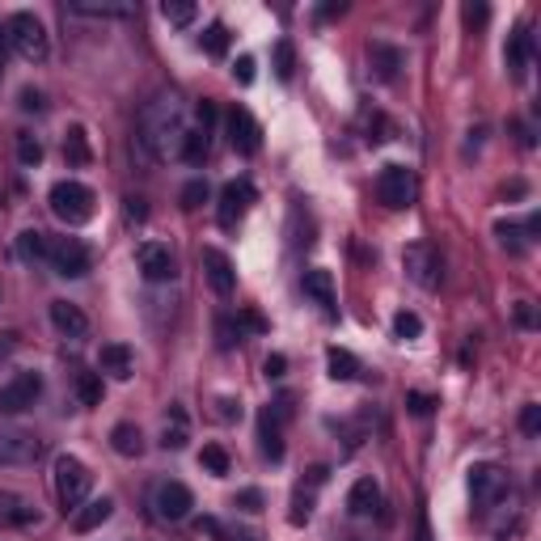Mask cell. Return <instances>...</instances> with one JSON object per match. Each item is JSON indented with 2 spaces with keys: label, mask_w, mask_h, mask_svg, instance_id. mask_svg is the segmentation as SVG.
I'll return each instance as SVG.
<instances>
[{
  "label": "cell",
  "mask_w": 541,
  "mask_h": 541,
  "mask_svg": "<svg viewBox=\"0 0 541 541\" xmlns=\"http://www.w3.org/2000/svg\"><path fill=\"white\" fill-rule=\"evenodd\" d=\"M186 135V106L178 93H157L140 111V144L148 148V157L170 161L173 152H182Z\"/></svg>",
  "instance_id": "1"
},
{
  "label": "cell",
  "mask_w": 541,
  "mask_h": 541,
  "mask_svg": "<svg viewBox=\"0 0 541 541\" xmlns=\"http://www.w3.org/2000/svg\"><path fill=\"white\" fill-rule=\"evenodd\" d=\"M5 38H9V47L22 55L25 64H43L51 55V38H47V25L38 22L34 13H13L9 22H5Z\"/></svg>",
  "instance_id": "2"
},
{
  "label": "cell",
  "mask_w": 541,
  "mask_h": 541,
  "mask_svg": "<svg viewBox=\"0 0 541 541\" xmlns=\"http://www.w3.org/2000/svg\"><path fill=\"white\" fill-rule=\"evenodd\" d=\"M89 487H93V474L81 457H55V499H60L64 512H76V507L85 504Z\"/></svg>",
  "instance_id": "3"
},
{
  "label": "cell",
  "mask_w": 541,
  "mask_h": 541,
  "mask_svg": "<svg viewBox=\"0 0 541 541\" xmlns=\"http://www.w3.org/2000/svg\"><path fill=\"white\" fill-rule=\"evenodd\" d=\"M47 203L64 224H85L89 216H93V191H89L85 182H73V178H64V182L51 186Z\"/></svg>",
  "instance_id": "4"
},
{
  "label": "cell",
  "mask_w": 541,
  "mask_h": 541,
  "mask_svg": "<svg viewBox=\"0 0 541 541\" xmlns=\"http://www.w3.org/2000/svg\"><path fill=\"white\" fill-rule=\"evenodd\" d=\"M418 195V182H415V173L406 170V165H385L381 178H377V199H381L385 208H410Z\"/></svg>",
  "instance_id": "5"
},
{
  "label": "cell",
  "mask_w": 541,
  "mask_h": 541,
  "mask_svg": "<svg viewBox=\"0 0 541 541\" xmlns=\"http://www.w3.org/2000/svg\"><path fill=\"white\" fill-rule=\"evenodd\" d=\"M47 262L60 270V275H68V280H81V275L93 267V254H89V246L85 241H76V237H55Z\"/></svg>",
  "instance_id": "6"
},
{
  "label": "cell",
  "mask_w": 541,
  "mask_h": 541,
  "mask_svg": "<svg viewBox=\"0 0 541 541\" xmlns=\"http://www.w3.org/2000/svg\"><path fill=\"white\" fill-rule=\"evenodd\" d=\"M43 394V377L38 372H17L13 381L0 385V415H22Z\"/></svg>",
  "instance_id": "7"
},
{
  "label": "cell",
  "mask_w": 541,
  "mask_h": 541,
  "mask_svg": "<svg viewBox=\"0 0 541 541\" xmlns=\"http://www.w3.org/2000/svg\"><path fill=\"white\" fill-rule=\"evenodd\" d=\"M402 270L418 288H436V283H440V254H436L428 241H415V246L402 250Z\"/></svg>",
  "instance_id": "8"
},
{
  "label": "cell",
  "mask_w": 541,
  "mask_h": 541,
  "mask_svg": "<svg viewBox=\"0 0 541 541\" xmlns=\"http://www.w3.org/2000/svg\"><path fill=\"white\" fill-rule=\"evenodd\" d=\"M259 203V191L246 182V178H237V182H224L221 191V224L224 229H237V224L246 221V211Z\"/></svg>",
  "instance_id": "9"
},
{
  "label": "cell",
  "mask_w": 541,
  "mask_h": 541,
  "mask_svg": "<svg viewBox=\"0 0 541 541\" xmlns=\"http://www.w3.org/2000/svg\"><path fill=\"white\" fill-rule=\"evenodd\" d=\"M507 491V474L491 461H482V466L469 469V495H474V504L478 507H491L499 504V495Z\"/></svg>",
  "instance_id": "10"
},
{
  "label": "cell",
  "mask_w": 541,
  "mask_h": 541,
  "mask_svg": "<svg viewBox=\"0 0 541 541\" xmlns=\"http://www.w3.org/2000/svg\"><path fill=\"white\" fill-rule=\"evenodd\" d=\"M229 144H233L241 157H254L262 148V127L246 106H233V111H229Z\"/></svg>",
  "instance_id": "11"
},
{
  "label": "cell",
  "mask_w": 541,
  "mask_h": 541,
  "mask_svg": "<svg viewBox=\"0 0 541 541\" xmlns=\"http://www.w3.org/2000/svg\"><path fill=\"white\" fill-rule=\"evenodd\" d=\"M152 507H157L161 520H186L191 507H195V495L182 482H161L157 495H152Z\"/></svg>",
  "instance_id": "12"
},
{
  "label": "cell",
  "mask_w": 541,
  "mask_h": 541,
  "mask_svg": "<svg viewBox=\"0 0 541 541\" xmlns=\"http://www.w3.org/2000/svg\"><path fill=\"white\" fill-rule=\"evenodd\" d=\"M43 453V440L30 431H0V466H30Z\"/></svg>",
  "instance_id": "13"
},
{
  "label": "cell",
  "mask_w": 541,
  "mask_h": 541,
  "mask_svg": "<svg viewBox=\"0 0 541 541\" xmlns=\"http://www.w3.org/2000/svg\"><path fill=\"white\" fill-rule=\"evenodd\" d=\"M135 267H140V275H144L148 283L173 280V254H170V246H161V241H144V246L135 250Z\"/></svg>",
  "instance_id": "14"
},
{
  "label": "cell",
  "mask_w": 541,
  "mask_h": 541,
  "mask_svg": "<svg viewBox=\"0 0 541 541\" xmlns=\"http://www.w3.org/2000/svg\"><path fill=\"white\" fill-rule=\"evenodd\" d=\"M199 259H203V275H208L211 292H216V296H233L237 270H233V262H229V254H224V250H216V246H208Z\"/></svg>",
  "instance_id": "15"
},
{
  "label": "cell",
  "mask_w": 541,
  "mask_h": 541,
  "mask_svg": "<svg viewBox=\"0 0 541 541\" xmlns=\"http://www.w3.org/2000/svg\"><path fill=\"white\" fill-rule=\"evenodd\" d=\"M98 369L111 377V381H132L135 372V351L127 343H106L98 351Z\"/></svg>",
  "instance_id": "16"
},
{
  "label": "cell",
  "mask_w": 541,
  "mask_h": 541,
  "mask_svg": "<svg viewBox=\"0 0 541 541\" xmlns=\"http://www.w3.org/2000/svg\"><path fill=\"white\" fill-rule=\"evenodd\" d=\"M51 326L64 334V339H85L89 334V318L68 300H51Z\"/></svg>",
  "instance_id": "17"
},
{
  "label": "cell",
  "mask_w": 541,
  "mask_h": 541,
  "mask_svg": "<svg viewBox=\"0 0 541 541\" xmlns=\"http://www.w3.org/2000/svg\"><path fill=\"white\" fill-rule=\"evenodd\" d=\"M161 444H165V448H173V453L191 444V415H186L178 402L165 410V423H161Z\"/></svg>",
  "instance_id": "18"
},
{
  "label": "cell",
  "mask_w": 541,
  "mask_h": 541,
  "mask_svg": "<svg viewBox=\"0 0 541 541\" xmlns=\"http://www.w3.org/2000/svg\"><path fill=\"white\" fill-rule=\"evenodd\" d=\"M381 507V487L372 478H356V487L347 491V512L351 516H372Z\"/></svg>",
  "instance_id": "19"
},
{
  "label": "cell",
  "mask_w": 541,
  "mask_h": 541,
  "mask_svg": "<svg viewBox=\"0 0 541 541\" xmlns=\"http://www.w3.org/2000/svg\"><path fill=\"white\" fill-rule=\"evenodd\" d=\"M111 516H114V504L102 495V499H89V504L76 507V512H73V529L76 533H93L98 525H106Z\"/></svg>",
  "instance_id": "20"
},
{
  "label": "cell",
  "mask_w": 541,
  "mask_h": 541,
  "mask_svg": "<svg viewBox=\"0 0 541 541\" xmlns=\"http://www.w3.org/2000/svg\"><path fill=\"white\" fill-rule=\"evenodd\" d=\"M259 448L267 461H283V431H280V418L262 410L259 415Z\"/></svg>",
  "instance_id": "21"
},
{
  "label": "cell",
  "mask_w": 541,
  "mask_h": 541,
  "mask_svg": "<svg viewBox=\"0 0 541 541\" xmlns=\"http://www.w3.org/2000/svg\"><path fill=\"white\" fill-rule=\"evenodd\" d=\"M529 55H533V34L520 25V30H512V38H507L504 60H507V68H512L516 76H525V68H529Z\"/></svg>",
  "instance_id": "22"
},
{
  "label": "cell",
  "mask_w": 541,
  "mask_h": 541,
  "mask_svg": "<svg viewBox=\"0 0 541 541\" xmlns=\"http://www.w3.org/2000/svg\"><path fill=\"white\" fill-rule=\"evenodd\" d=\"M30 520H38L30 499H22V495H13V491H0V525H30Z\"/></svg>",
  "instance_id": "23"
},
{
  "label": "cell",
  "mask_w": 541,
  "mask_h": 541,
  "mask_svg": "<svg viewBox=\"0 0 541 541\" xmlns=\"http://www.w3.org/2000/svg\"><path fill=\"white\" fill-rule=\"evenodd\" d=\"M495 233H499V241H504V250H512V254H520V250L533 241V233H537V216H533L529 224H512V221H499L495 224Z\"/></svg>",
  "instance_id": "24"
},
{
  "label": "cell",
  "mask_w": 541,
  "mask_h": 541,
  "mask_svg": "<svg viewBox=\"0 0 541 541\" xmlns=\"http://www.w3.org/2000/svg\"><path fill=\"white\" fill-rule=\"evenodd\" d=\"M51 254V237L38 233V229H25V233H17V259L22 262H47Z\"/></svg>",
  "instance_id": "25"
},
{
  "label": "cell",
  "mask_w": 541,
  "mask_h": 541,
  "mask_svg": "<svg viewBox=\"0 0 541 541\" xmlns=\"http://www.w3.org/2000/svg\"><path fill=\"white\" fill-rule=\"evenodd\" d=\"M305 292L313 296L326 313H334V280H330V270H321V267L305 270Z\"/></svg>",
  "instance_id": "26"
},
{
  "label": "cell",
  "mask_w": 541,
  "mask_h": 541,
  "mask_svg": "<svg viewBox=\"0 0 541 541\" xmlns=\"http://www.w3.org/2000/svg\"><path fill=\"white\" fill-rule=\"evenodd\" d=\"M64 161L76 165V170L93 161V148H89V132H85V127H68V135H64Z\"/></svg>",
  "instance_id": "27"
},
{
  "label": "cell",
  "mask_w": 541,
  "mask_h": 541,
  "mask_svg": "<svg viewBox=\"0 0 541 541\" xmlns=\"http://www.w3.org/2000/svg\"><path fill=\"white\" fill-rule=\"evenodd\" d=\"M369 60H372V68H377V76H381V81H394L398 68H402V51L389 47V43H372Z\"/></svg>",
  "instance_id": "28"
},
{
  "label": "cell",
  "mask_w": 541,
  "mask_h": 541,
  "mask_svg": "<svg viewBox=\"0 0 541 541\" xmlns=\"http://www.w3.org/2000/svg\"><path fill=\"white\" fill-rule=\"evenodd\" d=\"M111 444H114V453H119V457H140V453H144V436H140L135 423H114Z\"/></svg>",
  "instance_id": "29"
},
{
  "label": "cell",
  "mask_w": 541,
  "mask_h": 541,
  "mask_svg": "<svg viewBox=\"0 0 541 541\" xmlns=\"http://www.w3.org/2000/svg\"><path fill=\"white\" fill-rule=\"evenodd\" d=\"M326 369H330L334 381H356L359 359L351 356V351H343V347H330V351H326Z\"/></svg>",
  "instance_id": "30"
},
{
  "label": "cell",
  "mask_w": 541,
  "mask_h": 541,
  "mask_svg": "<svg viewBox=\"0 0 541 541\" xmlns=\"http://www.w3.org/2000/svg\"><path fill=\"white\" fill-rule=\"evenodd\" d=\"M208 152H211V132H208V127H199V132H186L182 135V152H178L182 161H191V165H203V161H208Z\"/></svg>",
  "instance_id": "31"
},
{
  "label": "cell",
  "mask_w": 541,
  "mask_h": 541,
  "mask_svg": "<svg viewBox=\"0 0 541 541\" xmlns=\"http://www.w3.org/2000/svg\"><path fill=\"white\" fill-rule=\"evenodd\" d=\"M68 9L73 13H85V17H127L132 5H119V0H68Z\"/></svg>",
  "instance_id": "32"
},
{
  "label": "cell",
  "mask_w": 541,
  "mask_h": 541,
  "mask_svg": "<svg viewBox=\"0 0 541 541\" xmlns=\"http://www.w3.org/2000/svg\"><path fill=\"white\" fill-rule=\"evenodd\" d=\"M199 533H208L211 541H259V533L233 529V525H221L216 516H203V520H199Z\"/></svg>",
  "instance_id": "33"
},
{
  "label": "cell",
  "mask_w": 541,
  "mask_h": 541,
  "mask_svg": "<svg viewBox=\"0 0 541 541\" xmlns=\"http://www.w3.org/2000/svg\"><path fill=\"white\" fill-rule=\"evenodd\" d=\"M76 398L81 406H102V372L76 369Z\"/></svg>",
  "instance_id": "34"
},
{
  "label": "cell",
  "mask_w": 541,
  "mask_h": 541,
  "mask_svg": "<svg viewBox=\"0 0 541 541\" xmlns=\"http://www.w3.org/2000/svg\"><path fill=\"white\" fill-rule=\"evenodd\" d=\"M199 43H203V51H208L211 60H224L229 55V30H224L221 22H211L203 34H199Z\"/></svg>",
  "instance_id": "35"
},
{
  "label": "cell",
  "mask_w": 541,
  "mask_h": 541,
  "mask_svg": "<svg viewBox=\"0 0 541 541\" xmlns=\"http://www.w3.org/2000/svg\"><path fill=\"white\" fill-rule=\"evenodd\" d=\"M199 466L208 469L211 478H224V474H229V453H224L221 444H203V453H199Z\"/></svg>",
  "instance_id": "36"
},
{
  "label": "cell",
  "mask_w": 541,
  "mask_h": 541,
  "mask_svg": "<svg viewBox=\"0 0 541 541\" xmlns=\"http://www.w3.org/2000/svg\"><path fill=\"white\" fill-rule=\"evenodd\" d=\"M161 17H165L170 25H191L199 17V9L191 5V0H165V5H161Z\"/></svg>",
  "instance_id": "37"
},
{
  "label": "cell",
  "mask_w": 541,
  "mask_h": 541,
  "mask_svg": "<svg viewBox=\"0 0 541 541\" xmlns=\"http://www.w3.org/2000/svg\"><path fill=\"white\" fill-rule=\"evenodd\" d=\"M292 73H296V51L288 38H280V43H275V76H280V81H292Z\"/></svg>",
  "instance_id": "38"
},
{
  "label": "cell",
  "mask_w": 541,
  "mask_h": 541,
  "mask_svg": "<svg viewBox=\"0 0 541 541\" xmlns=\"http://www.w3.org/2000/svg\"><path fill=\"white\" fill-rule=\"evenodd\" d=\"M313 516V487H300V491L292 495V512H288V520H292V525H305V520Z\"/></svg>",
  "instance_id": "39"
},
{
  "label": "cell",
  "mask_w": 541,
  "mask_h": 541,
  "mask_svg": "<svg viewBox=\"0 0 541 541\" xmlns=\"http://www.w3.org/2000/svg\"><path fill=\"white\" fill-rule=\"evenodd\" d=\"M17 161H22V165H38V161H43V144H38V135H30V132L17 135Z\"/></svg>",
  "instance_id": "40"
},
{
  "label": "cell",
  "mask_w": 541,
  "mask_h": 541,
  "mask_svg": "<svg viewBox=\"0 0 541 541\" xmlns=\"http://www.w3.org/2000/svg\"><path fill=\"white\" fill-rule=\"evenodd\" d=\"M394 334L398 339H418V334H423V318L410 313V309H402V313L394 318Z\"/></svg>",
  "instance_id": "41"
},
{
  "label": "cell",
  "mask_w": 541,
  "mask_h": 541,
  "mask_svg": "<svg viewBox=\"0 0 541 541\" xmlns=\"http://www.w3.org/2000/svg\"><path fill=\"white\" fill-rule=\"evenodd\" d=\"M436 406H440V402H436L431 394H418V389H410V394H406V410H410L415 418H428Z\"/></svg>",
  "instance_id": "42"
},
{
  "label": "cell",
  "mask_w": 541,
  "mask_h": 541,
  "mask_svg": "<svg viewBox=\"0 0 541 541\" xmlns=\"http://www.w3.org/2000/svg\"><path fill=\"white\" fill-rule=\"evenodd\" d=\"M199 203H208V182H203V178H195V182L182 186V208L195 211Z\"/></svg>",
  "instance_id": "43"
},
{
  "label": "cell",
  "mask_w": 541,
  "mask_h": 541,
  "mask_svg": "<svg viewBox=\"0 0 541 541\" xmlns=\"http://www.w3.org/2000/svg\"><path fill=\"white\" fill-rule=\"evenodd\" d=\"M520 431H525V436H537L541 431V406L537 402H529L520 410Z\"/></svg>",
  "instance_id": "44"
},
{
  "label": "cell",
  "mask_w": 541,
  "mask_h": 541,
  "mask_svg": "<svg viewBox=\"0 0 541 541\" xmlns=\"http://www.w3.org/2000/svg\"><path fill=\"white\" fill-rule=\"evenodd\" d=\"M216 339H221V347H233L237 339H241V326H237L233 318H221L216 321Z\"/></svg>",
  "instance_id": "45"
},
{
  "label": "cell",
  "mask_w": 541,
  "mask_h": 541,
  "mask_svg": "<svg viewBox=\"0 0 541 541\" xmlns=\"http://www.w3.org/2000/svg\"><path fill=\"white\" fill-rule=\"evenodd\" d=\"M254 68H259V64H254V55H241V60L233 64L237 85H254Z\"/></svg>",
  "instance_id": "46"
},
{
  "label": "cell",
  "mask_w": 541,
  "mask_h": 541,
  "mask_svg": "<svg viewBox=\"0 0 541 541\" xmlns=\"http://www.w3.org/2000/svg\"><path fill=\"white\" fill-rule=\"evenodd\" d=\"M233 507H241V512H262V491H254V487H250V491H241L233 499Z\"/></svg>",
  "instance_id": "47"
},
{
  "label": "cell",
  "mask_w": 541,
  "mask_h": 541,
  "mask_svg": "<svg viewBox=\"0 0 541 541\" xmlns=\"http://www.w3.org/2000/svg\"><path fill=\"white\" fill-rule=\"evenodd\" d=\"M487 17H491V9H487V5H466V22L469 25H487Z\"/></svg>",
  "instance_id": "48"
},
{
  "label": "cell",
  "mask_w": 541,
  "mask_h": 541,
  "mask_svg": "<svg viewBox=\"0 0 541 541\" xmlns=\"http://www.w3.org/2000/svg\"><path fill=\"white\" fill-rule=\"evenodd\" d=\"M47 102H43V93L38 89H22V111H43Z\"/></svg>",
  "instance_id": "49"
},
{
  "label": "cell",
  "mask_w": 541,
  "mask_h": 541,
  "mask_svg": "<svg viewBox=\"0 0 541 541\" xmlns=\"http://www.w3.org/2000/svg\"><path fill=\"white\" fill-rule=\"evenodd\" d=\"M237 326H246V330H267V321H262L259 313H254V309H246V313L237 318Z\"/></svg>",
  "instance_id": "50"
},
{
  "label": "cell",
  "mask_w": 541,
  "mask_h": 541,
  "mask_svg": "<svg viewBox=\"0 0 541 541\" xmlns=\"http://www.w3.org/2000/svg\"><path fill=\"white\" fill-rule=\"evenodd\" d=\"M283 369H288V359H283V356H267V364H262L267 377H283Z\"/></svg>",
  "instance_id": "51"
},
{
  "label": "cell",
  "mask_w": 541,
  "mask_h": 541,
  "mask_svg": "<svg viewBox=\"0 0 541 541\" xmlns=\"http://www.w3.org/2000/svg\"><path fill=\"white\" fill-rule=\"evenodd\" d=\"M221 418H241V402H233V398H221Z\"/></svg>",
  "instance_id": "52"
},
{
  "label": "cell",
  "mask_w": 541,
  "mask_h": 541,
  "mask_svg": "<svg viewBox=\"0 0 541 541\" xmlns=\"http://www.w3.org/2000/svg\"><path fill=\"white\" fill-rule=\"evenodd\" d=\"M127 221H144V216H148V211H144V203H140V199H127Z\"/></svg>",
  "instance_id": "53"
},
{
  "label": "cell",
  "mask_w": 541,
  "mask_h": 541,
  "mask_svg": "<svg viewBox=\"0 0 541 541\" xmlns=\"http://www.w3.org/2000/svg\"><path fill=\"white\" fill-rule=\"evenodd\" d=\"M326 478H330V469H326V466H313V469H309V487H321Z\"/></svg>",
  "instance_id": "54"
},
{
  "label": "cell",
  "mask_w": 541,
  "mask_h": 541,
  "mask_svg": "<svg viewBox=\"0 0 541 541\" xmlns=\"http://www.w3.org/2000/svg\"><path fill=\"white\" fill-rule=\"evenodd\" d=\"M516 321H520V326H533V309L529 305H516Z\"/></svg>",
  "instance_id": "55"
},
{
  "label": "cell",
  "mask_w": 541,
  "mask_h": 541,
  "mask_svg": "<svg viewBox=\"0 0 541 541\" xmlns=\"http://www.w3.org/2000/svg\"><path fill=\"white\" fill-rule=\"evenodd\" d=\"M5 55H9V38H5V30H0V73H5Z\"/></svg>",
  "instance_id": "56"
}]
</instances>
